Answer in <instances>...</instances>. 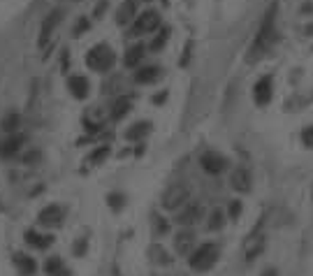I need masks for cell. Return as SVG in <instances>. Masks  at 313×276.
Wrapping results in <instances>:
<instances>
[{"mask_svg": "<svg viewBox=\"0 0 313 276\" xmlns=\"http://www.w3.org/2000/svg\"><path fill=\"white\" fill-rule=\"evenodd\" d=\"M107 155H109V146H98L93 153L88 155V163H91V165H98V163H102L104 158H107Z\"/></svg>", "mask_w": 313, "mask_h": 276, "instance_id": "obj_23", "label": "cell"}, {"mask_svg": "<svg viewBox=\"0 0 313 276\" xmlns=\"http://www.w3.org/2000/svg\"><path fill=\"white\" fill-rule=\"evenodd\" d=\"M253 98H255V102H258L260 107H264L271 100V77L269 74L262 77V79H258L255 89H253Z\"/></svg>", "mask_w": 313, "mask_h": 276, "instance_id": "obj_7", "label": "cell"}, {"mask_svg": "<svg viewBox=\"0 0 313 276\" xmlns=\"http://www.w3.org/2000/svg\"><path fill=\"white\" fill-rule=\"evenodd\" d=\"M167 37H170V28H163V30H160V35L153 40V42H151V47H148V49H151V51L163 49V45L167 42Z\"/></svg>", "mask_w": 313, "mask_h": 276, "instance_id": "obj_25", "label": "cell"}, {"mask_svg": "<svg viewBox=\"0 0 313 276\" xmlns=\"http://www.w3.org/2000/svg\"><path fill=\"white\" fill-rule=\"evenodd\" d=\"M302 142L306 144L308 149H313V126H311V128H306V130L302 133Z\"/></svg>", "mask_w": 313, "mask_h": 276, "instance_id": "obj_28", "label": "cell"}, {"mask_svg": "<svg viewBox=\"0 0 313 276\" xmlns=\"http://www.w3.org/2000/svg\"><path fill=\"white\" fill-rule=\"evenodd\" d=\"M151 130V123L148 121H137L132 128H128L126 130V139H130V142H135V139H142L144 135Z\"/></svg>", "mask_w": 313, "mask_h": 276, "instance_id": "obj_18", "label": "cell"}, {"mask_svg": "<svg viewBox=\"0 0 313 276\" xmlns=\"http://www.w3.org/2000/svg\"><path fill=\"white\" fill-rule=\"evenodd\" d=\"M200 218H202V207H200L198 202H188L186 209L179 214L176 221L181 223V225H192V223H198Z\"/></svg>", "mask_w": 313, "mask_h": 276, "instance_id": "obj_12", "label": "cell"}, {"mask_svg": "<svg viewBox=\"0 0 313 276\" xmlns=\"http://www.w3.org/2000/svg\"><path fill=\"white\" fill-rule=\"evenodd\" d=\"M160 23V14L155 10H146L142 17H137L135 26L130 28V35L128 37H139V35H146V33H153Z\"/></svg>", "mask_w": 313, "mask_h": 276, "instance_id": "obj_4", "label": "cell"}, {"mask_svg": "<svg viewBox=\"0 0 313 276\" xmlns=\"http://www.w3.org/2000/svg\"><path fill=\"white\" fill-rule=\"evenodd\" d=\"M67 89H70V93L77 100H84L88 95V91H91V84H88V79L84 74H72L67 79Z\"/></svg>", "mask_w": 313, "mask_h": 276, "instance_id": "obj_9", "label": "cell"}, {"mask_svg": "<svg viewBox=\"0 0 313 276\" xmlns=\"http://www.w3.org/2000/svg\"><path fill=\"white\" fill-rule=\"evenodd\" d=\"M37 221L42 223V225H58V223L63 221V209L58 205H49L44 207L42 211H40Z\"/></svg>", "mask_w": 313, "mask_h": 276, "instance_id": "obj_11", "label": "cell"}, {"mask_svg": "<svg viewBox=\"0 0 313 276\" xmlns=\"http://www.w3.org/2000/svg\"><path fill=\"white\" fill-rule=\"evenodd\" d=\"M200 163H202L204 172H209V174H220V172L227 167V161L220 153H216V151H207V153L200 158Z\"/></svg>", "mask_w": 313, "mask_h": 276, "instance_id": "obj_6", "label": "cell"}, {"mask_svg": "<svg viewBox=\"0 0 313 276\" xmlns=\"http://www.w3.org/2000/svg\"><path fill=\"white\" fill-rule=\"evenodd\" d=\"M61 14H63V10H54L49 14V17L44 19V23H42V30H40V47H44L47 42H49V37H51V30L56 28V23L61 21Z\"/></svg>", "mask_w": 313, "mask_h": 276, "instance_id": "obj_10", "label": "cell"}, {"mask_svg": "<svg viewBox=\"0 0 313 276\" xmlns=\"http://www.w3.org/2000/svg\"><path fill=\"white\" fill-rule=\"evenodd\" d=\"M14 267L19 269V274H21V276H30V274H35V269H37L35 260L30 258V255H26V253H17V255H14Z\"/></svg>", "mask_w": 313, "mask_h": 276, "instance_id": "obj_15", "label": "cell"}, {"mask_svg": "<svg viewBox=\"0 0 313 276\" xmlns=\"http://www.w3.org/2000/svg\"><path fill=\"white\" fill-rule=\"evenodd\" d=\"M23 142H26V135H12V137H7L5 142H0V155L3 158H12V155H17L19 151H21Z\"/></svg>", "mask_w": 313, "mask_h": 276, "instance_id": "obj_8", "label": "cell"}, {"mask_svg": "<svg viewBox=\"0 0 313 276\" xmlns=\"http://www.w3.org/2000/svg\"><path fill=\"white\" fill-rule=\"evenodd\" d=\"M262 276H276V269H267Z\"/></svg>", "mask_w": 313, "mask_h": 276, "instance_id": "obj_34", "label": "cell"}, {"mask_svg": "<svg viewBox=\"0 0 313 276\" xmlns=\"http://www.w3.org/2000/svg\"><path fill=\"white\" fill-rule=\"evenodd\" d=\"M19 123H21V119H19L17 111H10V114L3 116V121H0V128L5 130V133H14L19 128Z\"/></svg>", "mask_w": 313, "mask_h": 276, "instance_id": "obj_22", "label": "cell"}, {"mask_svg": "<svg viewBox=\"0 0 313 276\" xmlns=\"http://www.w3.org/2000/svg\"><path fill=\"white\" fill-rule=\"evenodd\" d=\"M107 202H109V207L114 211H119V209H123V205H126V195L123 193H111L109 198H107Z\"/></svg>", "mask_w": 313, "mask_h": 276, "instance_id": "obj_26", "label": "cell"}, {"mask_svg": "<svg viewBox=\"0 0 313 276\" xmlns=\"http://www.w3.org/2000/svg\"><path fill=\"white\" fill-rule=\"evenodd\" d=\"M51 242H54V237H51V234H40V232H35V230H28L26 232V244H28V246H35V249H40V251L49 249Z\"/></svg>", "mask_w": 313, "mask_h": 276, "instance_id": "obj_14", "label": "cell"}, {"mask_svg": "<svg viewBox=\"0 0 313 276\" xmlns=\"http://www.w3.org/2000/svg\"><path fill=\"white\" fill-rule=\"evenodd\" d=\"M165 98H167V93H160V95H155L153 100H155V102H163V100H165Z\"/></svg>", "mask_w": 313, "mask_h": 276, "instance_id": "obj_33", "label": "cell"}, {"mask_svg": "<svg viewBox=\"0 0 313 276\" xmlns=\"http://www.w3.org/2000/svg\"><path fill=\"white\" fill-rule=\"evenodd\" d=\"M107 3H109V0H102V3H100V5L95 7V19L102 17V12H104V7H107Z\"/></svg>", "mask_w": 313, "mask_h": 276, "instance_id": "obj_32", "label": "cell"}, {"mask_svg": "<svg viewBox=\"0 0 313 276\" xmlns=\"http://www.w3.org/2000/svg\"><path fill=\"white\" fill-rule=\"evenodd\" d=\"M188 195H190L188 186H183V183H174V186H170L165 190V195H163V207H165V209H179V207L188 200Z\"/></svg>", "mask_w": 313, "mask_h": 276, "instance_id": "obj_5", "label": "cell"}, {"mask_svg": "<svg viewBox=\"0 0 313 276\" xmlns=\"http://www.w3.org/2000/svg\"><path fill=\"white\" fill-rule=\"evenodd\" d=\"M84 251H86V239H79L74 244V255H84Z\"/></svg>", "mask_w": 313, "mask_h": 276, "instance_id": "obj_30", "label": "cell"}, {"mask_svg": "<svg viewBox=\"0 0 313 276\" xmlns=\"http://www.w3.org/2000/svg\"><path fill=\"white\" fill-rule=\"evenodd\" d=\"M230 183H232V188H234V190H239V193H246L248 188H251V174H248L246 167H237V170L232 172Z\"/></svg>", "mask_w": 313, "mask_h": 276, "instance_id": "obj_13", "label": "cell"}, {"mask_svg": "<svg viewBox=\"0 0 313 276\" xmlns=\"http://www.w3.org/2000/svg\"><path fill=\"white\" fill-rule=\"evenodd\" d=\"M130 107H132V105H130V100H128V98H119L114 105H111L109 116L114 119V121H119V119H123V116L130 111Z\"/></svg>", "mask_w": 313, "mask_h": 276, "instance_id": "obj_19", "label": "cell"}, {"mask_svg": "<svg viewBox=\"0 0 313 276\" xmlns=\"http://www.w3.org/2000/svg\"><path fill=\"white\" fill-rule=\"evenodd\" d=\"M220 225H223V214H220V209H216L214 214H211V223H209V227H211V230H218Z\"/></svg>", "mask_w": 313, "mask_h": 276, "instance_id": "obj_27", "label": "cell"}, {"mask_svg": "<svg viewBox=\"0 0 313 276\" xmlns=\"http://www.w3.org/2000/svg\"><path fill=\"white\" fill-rule=\"evenodd\" d=\"M116 61V54L109 45H95L93 49L86 54V65L95 72H104L109 70Z\"/></svg>", "mask_w": 313, "mask_h": 276, "instance_id": "obj_2", "label": "cell"}, {"mask_svg": "<svg viewBox=\"0 0 313 276\" xmlns=\"http://www.w3.org/2000/svg\"><path fill=\"white\" fill-rule=\"evenodd\" d=\"M190 244H192V232H181V234H176V249L181 251V253H186Z\"/></svg>", "mask_w": 313, "mask_h": 276, "instance_id": "obj_24", "label": "cell"}, {"mask_svg": "<svg viewBox=\"0 0 313 276\" xmlns=\"http://www.w3.org/2000/svg\"><path fill=\"white\" fill-rule=\"evenodd\" d=\"M144 51H146V47H144V45H135V47H130V49L126 51V67H135V65H137V63L142 61Z\"/></svg>", "mask_w": 313, "mask_h": 276, "instance_id": "obj_20", "label": "cell"}, {"mask_svg": "<svg viewBox=\"0 0 313 276\" xmlns=\"http://www.w3.org/2000/svg\"><path fill=\"white\" fill-rule=\"evenodd\" d=\"M44 269H47V274H49V276H67V269L63 267V260H61V258H56V255L47 260Z\"/></svg>", "mask_w": 313, "mask_h": 276, "instance_id": "obj_21", "label": "cell"}, {"mask_svg": "<svg viewBox=\"0 0 313 276\" xmlns=\"http://www.w3.org/2000/svg\"><path fill=\"white\" fill-rule=\"evenodd\" d=\"M88 26H91V21H88L86 17H82V19H79V21H77V26H74V35H82Z\"/></svg>", "mask_w": 313, "mask_h": 276, "instance_id": "obj_29", "label": "cell"}, {"mask_svg": "<svg viewBox=\"0 0 313 276\" xmlns=\"http://www.w3.org/2000/svg\"><path fill=\"white\" fill-rule=\"evenodd\" d=\"M216 258H218V246L216 244H202L200 249H195L188 258L190 267L195 271H207L216 265Z\"/></svg>", "mask_w": 313, "mask_h": 276, "instance_id": "obj_3", "label": "cell"}, {"mask_svg": "<svg viewBox=\"0 0 313 276\" xmlns=\"http://www.w3.org/2000/svg\"><path fill=\"white\" fill-rule=\"evenodd\" d=\"M135 10H137V0H126V3L119 7V12H116V23H119V26H126V23L135 17Z\"/></svg>", "mask_w": 313, "mask_h": 276, "instance_id": "obj_17", "label": "cell"}, {"mask_svg": "<svg viewBox=\"0 0 313 276\" xmlns=\"http://www.w3.org/2000/svg\"><path fill=\"white\" fill-rule=\"evenodd\" d=\"M239 214H242V205H239V202H232L230 205V216L232 218H237Z\"/></svg>", "mask_w": 313, "mask_h": 276, "instance_id": "obj_31", "label": "cell"}, {"mask_svg": "<svg viewBox=\"0 0 313 276\" xmlns=\"http://www.w3.org/2000/svg\"><path fill=\"white\" fill-rule=\"evenodd\" d=\"M274 12H276V7H271V10L267 12V17H264V21H262V28H260V33H258V40H255V45H253V49H251V56H248V61H255V58H260L264 51L269 49L271 40H274Z\"/></svg>", "mask_w": 313, "mask_h": 276, "instance_id": "obj_1", "label": "cell"}, {"mask_svg": "<svg viewBox=\"0 0 313 276\" xmlns=\"http://www.w3.org/2000/svg\"><path fill=\"white\" fill-rule=\"evenodd\" d=\"M160 74H163V70H160L158 65H146L139 72H135V82L137 84H153L155 79H160Z\"/></svg>", "mask_w": 313, "mask_h": 276, "instance_id": "obj_16", "label": "cell"}]
</instances>
